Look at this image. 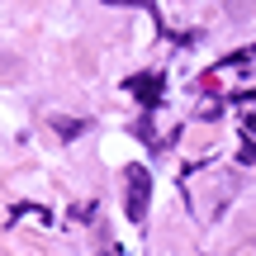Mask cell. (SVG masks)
I'll return each mask as SVG.
<instances>
[{"mask_svg": "<svg viewBox=\"0 0 256 256\" xmlns=\"http://www.w3.org/2000/svg\"><path fill=\"white\" fill-rule=\"evenodd\" d=\"M147 204H152V176L147 171H128V190H124V214L128 218H147Z\"/></svg>", "mask_w": 256, "mask_h": 256, "instance_id": "6da1fadb", "label": "cell"}, {"mask_svg": "<svg viewBox=\"0 0 256 256\" xmlns=\"http://www.w3.org/2000/svg\"><path fill=\"white\" fill-rule=\"evenodd\" d=\"M133 95H142V100H147V110H152V100H156V81H152V76L133 81Z\"/></svg>", "mask_w": 256, "mask_h": 256, "instance_id": "7a4b0ae2", "label": "cell"}, {"mask_svg": "<svg viewBox=\"0 0 256 256\" xmlns=\"http://www.w3.org/2000/svg\"><path fill=\"white\" fill-rule=\"evenodd\" d=\"M52 128H57L62 138H76V133H86V124H81V119H52Z\"/></svg>", "mask_w": 256, "mask_h": 256, "instance_id": "3957f363", "label": "cell"}]
</instances>
